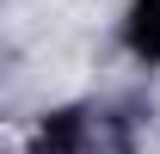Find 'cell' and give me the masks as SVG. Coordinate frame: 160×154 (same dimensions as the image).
Masks as SVG:
<instances>
[{"label": "cell", "mask_w": 160, "mask_h": 154, "mask_svg": "<svg viewBox=\"0 0 160 154\" xmlns=\"http://www.w3.org/2000/svg\"><path fill=\"white\" fill-rule=\"evenodd\" d=\"M123 43H129L142 62H160V0H136V6H129Z\"/></svg>", "instance_id": "6da1fadb"}]
</instances>
